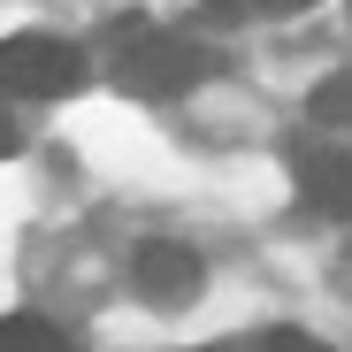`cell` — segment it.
Returning <instances> with one entry per match:
<instances>
[{
  "label": "cell",
  "mask_w": 352,
  "mask_h": 352,
  "mask_svg": "<svg viewBox=\"0 0 352 352\" xmlns=\"http://www.w3.org/2000/svg\"><path fill=\"white\" fill-rule=\"evenodd\" d=\"M107 77L123 85L131 100H184L192 85L214 77V54L184 31H161V23H123L107 54Z\"/></svg>",
  "instance_id": "obj_1"
},
{
  "label": "cell",
  "mask_w": 352,
  "mask_h": 352,
  "mask_svg": "<svg viewBox=\"0 0 352 352\" xmlns=\"http://www.w3.org/2000/svg\"><path fill=\"white\" fill-rule=\"evenodd\" d=\"M77 85H85L77 38H54V31L0 38V92H16V100H69Z\"/></svg>",
  "instance_id": "obj_2"
},
{
  "label": "cell",
  "mask_w": 352,
  "mask_h": 352,
  "mask_svg": "<svg viewBox=\"0 0 352 352\" xmlns=\"http://www.w3.org/2000/svg\"><path fill=\"white\" fill-rule=\"evenodd\" d=\"M291 184L329 222H352V146H299L291 138Z\"/></svg>",
  "instance_id": "obj_3"
},
{
  "label": "cell",
  "mask_w": 352,
  "mask_h": 352,
  "mask_svg": "<svg viewBox=\"0 0 352 352\" xmlns=\"http://www.w3.org/2000/svg\"><path fill=\"white\" fill-rule=\"evenodd\" d=\"M131 276H138V291H146V307H192L207 268H199L192 245H176V238H146L138 261H131Z\"/></svg>",
  "instance_id": "obj_4"
},
{
  "label": "cell",
  "mask_w": 352,
  "mask_h": 352,
  "mask_svg": "<svg viewBox=\"0 0 352 352\" xmlns=\"http://www.w3.org/2000/svg\"><path fill=\"white\" fill-rule=\"evenodd\" d=\"M0 352H69V337L46 314H0Z\"/></svg>",
  "instance_id": "obj_5"
},
{
  "label": "cell",
  "mask_w": 352,
  "mask_h": 352,
  "mask_svg": "<svg viewBox=\"0 0 352 352\" xmlns=\"http://www.w3.org/2000/svg\"><path fill=\"white\" fill-rule=\"evenodd\" d=\"M199 352H337V344H322L307 329H245V337H214Z\"/></svg>",
  "instance_id": "obj_6"
},
{
  "label": "cell",
  "mask_w": 352,
  "mask_h": 352,
  "mask_svg": "<svg viewBox=\"0 0 352 352\" xmlns=\"http://www.w3.org/2000/svg\"><path fill=\"white\" fill-rule=\"evenodd\" d=\"M314 115H322V123H352V69L314 85Z\"/></svg>",
  "instance_id": "obj_7"
},
{
  "label": "cell",
  "mask_w": 352,
  "mask_h": 352,
  "mask_svg": "<svg viewBox=\"0 0 352 352\" xmlns=\"http://www.w3.org/2000/svg\"><path fill=\"white\" fill-rule=\"evenodd\" d=\"M207 8L230 23V16H291V8H314V0H207Z\"/></svg>",
  "instance_id": "obj_8"
},
{
  "label": "cell",
  "mask_w": 352,
  "mask_h": 352,
  "mask_svg": "<svg viewBox=\"0 0 352 352\" xmlns=\"http://www.w3.org/2000/svg\"><path fill=\"white\" fill-rule=\"evenodd\" d=\"M16 146H23V131H16V123H8V115H0V161H8V153H16Z\"/></svg>",
  "instance_id": "obj_9"
}]
</instances>
